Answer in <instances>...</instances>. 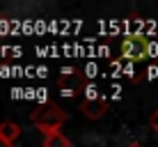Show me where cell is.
Returning <instances> with one entry per match:
<instances>
[{"mask_svg":"<svg viewBox=\"0 0 158 147\" xmlns=\"http://www.w3.org/2000/svg\"><path fill=\"white\" fill-rule=\"evenodd\" d=\"M0 147H14L12 143H7V140H2V138H0Z\"/></svg>","mask_w":158,"mask_h":147,"instance_id":"8","label":"cell"},{"mask_svg":"<svg viewBox=\"0 0 158 147\" xmlns=\"http://www.w3.org/2000/svg\"><path fill=\"white\" fill-rule=\"evenodd\" d=\"M80 110H83V115L89 117V119H101L108 113V101L101 99V97L99 99H85L83 106H80Z\"/></svg>","mask_w":158,"mask_h":147,"instance_id":"3","label":"cell"},{"mask_svg":"<svg viewBox=\"0 0 158 147\" xmlns=\"http://www.w3.org/2000/svg\"><path fill=\"white\" fill-rule=\"evenodd\" d=\"M151 51H154V39L140 32H131L119 39V58L126 62H142L151 58Z\"/></svg>","mask_w":158,"mask_h":147,"instance_id":"1","label":"cell"},{"mask_svg":"<svg viewBox=\"0 0 158 147\" xmlns=\"http://www.w3.org/2000/svg\"><path fill=\"white\" fill-rule=\"evenodd\" d=\"M30 119H32V124H35L44 136H48L53 131H60V127L67 122V113H64L57 103L46 101V103H41V106L32 113Z\"/></svg>","mask_w":158,"mask_h":147,"instance_id":"2","label":"cell"},{"mask_svg":"<svg viewBox=\"0 0 158 147\" xmlns=\"http://www.w3.org/2000/svg\"><path fill=\"white\" fill-rule=\"evenodd\" d=\"M149 124H151V129H154V131L158 133V108L154 113H151V117H149Z\"/></svg>","mask_w":158,"mask_h":147,"instance_id":"7","label":"cell"},{"mask_svg":"<svg viewBox=\"0 0 158 147\" xmlns=\"http://www.w3.org/2000/svg\"><path fill=\"white\" fill-rule=\"evenodd\" d=\"M126 147H142L140 143H131V145H126Z\"/></svg>","mask_w":158,"mask_h":147,"instance_id":"9","label":"cell"},{"mask_svg":"<svg viewBox=\"0 0 158 147\" xmlns=\"http://www.w3.org/2000/svg\"><path fill=\"white\" fill-rule=\"evenodd\" d=\"M83 92H85V99H99V90H96L94 83L83 85Z\"/></svg>","mask_w":158,"mask_h":147,"instance_id":"6","label":"cell"},{"mask_svg":"<svg viewBox=\"0 0 158 147\" xmlns=\"http://www.w3.org/2000/svg\"><path fill=\"white\" fill-rule=\"evenodd\" d=\"M19 136H21V127L16 122H2L0 124V138L2 140H7V143H16L19 140Z\"/></svg>","mask_w":158,"mask_h":147,"instance_id":"4","label":"cell"},{"mask_svg":"<svg viewBox=\"0 0 158 147\" xmlns=\"http://www.w3.org/2000/svg\"><path fill=\"white\" fill-rule=\"evenodd\" d=\"M44 147H71V140L62 131H53V133L44 136Z\"/></svg>","mask_w":158,"mask_h":147,"instance_id":"5","label":"cell"}]
</instances>
